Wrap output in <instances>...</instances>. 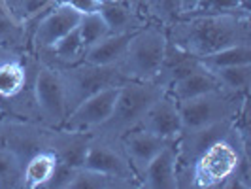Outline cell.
<instances>
[{
	"label": "cell",
	"instance_id": "cell-1",
	"mask_svg": "<svg viewBox=\"0 0 251 189\" xmlns=\"http://www.w3.org/2000/svg\"><path fill=\"white\" fill-rule=\"evenodd\" d=\"M164 32L168 42L201 59L230 46L251 44V19L250 15L232 13L187 15L179 17Z\"/></svg>",
	"mask_w": 251,
	"mask_h": 189
},
{
	"label": "cell",
	"instance_id": "cell-2",
	"mask_svg": "<svg viewBox=\"0 0 251 189\" xmlns=\"http://www.w3.org/2000/svg\"><path fill=\"white\" fill-rule=\"evenodd\" d=\"M250 142L242 138L238 131H232L225 138L217 140L201 153L193 163V188L221 189L238 164L250 157Z\"/></svg>",
	"mask_w": 251,
	"mask_h": 189
},
{
	"label": "cell",
	"instance_id": "cell-3",
	"mask_svg": "<svg viewBox=\"0 0 251 189\" xmlns=\"http://www.w3.org/2000/svg\"><path fill=\"white\" fill-rule=\"evenodd\" d=\"M166 89L157 85L155 81L126 80L119 87L110 117L93 133L112 136V138H121L125 133L140 125L142 117L153 106V102L161 99Z\"/></svg>",
	"mask_w": 251,
	"mask_h": 189
},
{
	"label": "cell",
	"instance_id": "cell-4",
	"mask_svg": "<svg viewBox=\"0 0 251 189\" xmlns=\"http://www.w3.org/2000/svg\"><path fill=\"white\" fill-rule=\"evenodd\" d=\"M166 32L155 23H148L130 34L128 46L117 68L126 80L151 81L159 72V66L166 50Z\"/></svg>",
	"mask_w": 251,
	"mask_h": 189
},
{
	"label": "cell",
	"instance_id": "cell-5",
	"mask_svg": "<svg viewBox=\"0 0 251 189\" xmlns=\"http://www.w3.org/2000/svg\"><path fill=\"white\" fill-rule=\"evenodd\" d=\"M57 72H59V78L63 81L68 113L72 112L77 104H81L85 99L97 95L102 89L119 87L126 81V78L121 74L117 64L100 66V64L79 61V63L70 64V66L57 68Z\"/></svg>",
	"mask_w": 251,
	"mask_h": 189
},
{
	"label": "cell",
	"instance_id": "cell-6",
	"mask_svg": "<svg viewBox=\"0 0 251 189\" xmlns=\"http://www.w3.org/2000/svg\"><path fill=\"white\" fill-rule=\"evenodd\" d=\"M248 102V95H234L223 89H214L195 99L177 102L181 115V133H191L225 119H236Z\"/></svg>",
	"mask_w": 251,
	"mask_h": 189
},
{
	"label": "cell",
	"instance_id": "cell-7",
	"mask_svg": "<svg viewBox=\"0 0 251 189\" xmlns=\"http://www.w3.org/2000/svg\"><path fill=\"white\" fill-rule=\"evenodd\" d=\"M83 166L110 174V176L123 178L126 182H130L134 188H140L138 176L134 174V170L130 166L121 138H112V136H104L99 133H91Z\"/></svg>",
	"mask_w": 251,
	"mask_h": 189
},
{
	"label": "cell",
	"instance_id": "cell-8",
	"mask_svg": "<svg viewBox=\"0 0 251 189\" xmlns=\"http://www.w3.org/2000/svg\"><path fill=\"white\" fill-rule=\"evenodd\" d=\"M34 104L40 123L48 127H63L68 115L63 81L57 70L40 61L34 78Z\"/></svg>",
	"mask_w": 251,
	"mask_h": 189
},
{
	"label": "cell",
	"instance_id": "cell-9",
	"mask_svg": "<svg viewBox=\"0 0 251 189\" xmlns=\"http://www.w3.org/2000/svg\"><path fill=\"white\" fill-rule=\"evenodd\" d=\"M53 127L0 113V142L12 148L23 161L40 150H48Z\"/></svg>",
	"mask_w": 251,
	"mask_h": 189
},
{
	"label": "cell",
	"instance_id": "cell-10",
	"mask_svg": "<svg viewBox=\"0 0 251 189\" xmlns=\"http://www.w3.org/2000/svg\"><path fill=\"white\" fill-rule=\"evenodd\" d=\"M121 87V85H119ZM119 87H108L99 91L97 95L89 97L81 104H77L72 112L66 115L63 129L68 131H81V133H93L110 117L113 104L117 99Z\"/></svg>",
	"mask_w": 251,
	"mask_h": 189
},
{
	"label": "cell",
	"instance_id": "cell-11",
	"mask_svg": "<svg viewBox=\"0 0 251 189\" xmlns=\"http://www.w3.org/2000/svg\"><path fill=\"white\" fill-rule=\"evenodd\" d=\"M81 13H77L68 4H55L46 12V15L38 21L34 34H32V46L30 53L51 48L57 40L68 34L72 28L77 27Z\"/></svg>",
	"mask_w": 251,
	"mask_h": 189
},
{
	"label": "cell",
	"instance_id": "cell-12",
	"mask_svg": "<svg viewBox=\"0 0 251 189\" xmlns=\"http://www.w3.org/2000/svg\"><path fill=\"white\" fill-rule=\"evenodd\" d=\"M232 127H234V119H225V121H217V123L206 125L191 133H181L179 138L176 140L177 164L193 166L195 159L217 140L225 138L232 131Z\"/></svg>",
	"mask_w": 251,
	"mask_h": 189
},
{
	"label": "cell",
	"instance_id": "cell-13",
	"mask_svg": "<svg viewBox=\"0 0 251 189\" xmlns=\"http://www.w3.org/2000/svg\"><path fill=\"white\" fill-rule=\"evenodd\" d=\"M140 129L166 140H177L181 135V115L177 101L166 91L161 99L153 102L140 121Z\"/></svg>",
	"mask_w": 251,
	"mask_h": 189
},
{
	"label": "cell",
	"instance_id": "cell-14",
	"mask_svg": "<svg viewBox=\"0 0 251 189\" xmlns=\"http://www.w3.org/2000/svg\"><path fill=\"white\" fill-rule=\"evenodd\" d=\"M170 142H174V140H166V138H161V136H155V135H151L148 131L140 129V127L128 131V133H125V135L121 136L123 150H125L126 157H128V161H130V166H132L134 174L138 176V182H140L142 172L148 168V164H150Z\"/></svg>",
	"mask_w": 251,
	"mask_h": 189
},
{
	"label": "cell",
	"instance_id": "cell-15",
	"mask_svg": "<svg viewBox=\"0 0 251 189\" xmlns=\"http://www.w3.org/2000/svg\"><path fill=\"white\" fill-rule=\"evenodd\" d=\"M199 66H201L199 57L177 48L172 42H166V50H164V57L161 61V66H159V72L155 74L151 81H155L157 85H161L168 91L170 85H174L177 80L185 78L193 70H197Z\"/></svg>",
	"mask_w": 251,
	"mask_h": 189
},
{
	"label": "cell",
	"instance_id": "cell-16",
	"mask_svg": "<svg viewBox=\"0 0 251 189\" xmlns=\"http://www.w3.org/2000/svg\"><path fill=\"white\" fill-rule=\"evenodd\" d=\"M177 151L176 140L170 142L142 172L140 188L148 189H176L177 188Z\"/></svg>",
	"mask_w": 251,
	"mask_h": 189
},
{
	"label": "cell",
	"instance_id": "cell-17",
	"mask_svg": "<svg viewBox=\"0 0 251 189\" xmlns=\"http://www.w3.org/2000/svg\"><path fill=\"white\" fill-rule=\"evenodd\" d=\"M89 138H91V133L68 131V129H63V127H53L48 150L53 151L59 157V161L79 168V166H83Z\"/></svg>",
	"mask_w": 251,
	"mask_h": 189
},
{
	"label": "cell",
	"instance_id": "cell-18",
	"mask_svg": "<svg viewBox=\"0 0 251 189\" xmlns=\"http://www.w3.org/2000/svg\"><path fill=\"white\" fill-rule=\"evenodd\" d=\"M99 13L113 34H132L150 23L144 13L119 0H102Z\"/></svg>",
	"mask_w": 251,
	"mask_h": 189
},
{
	"label": "cell",
	"instance_id": "cell-19",
	"mask_svg": "<svg viewBox=\"0 0 251 189\" xmlns=\"http://www.w3.org/2000/svg\"><path fill=\"white\" fill-rule=\"evenodd\" d=\"M57 164L59 157L51 150H40L30 155L23 166L21 189H44L53 176Z\"/></svg>",
	"mask_w": 251,
	"mask_h": 189
},
{
	"label": "cell",
	"instance_id": "cell-20",
	"mask_svg": "<svg viewBox=\"0 0 251 189\" xmlns=\"http://www.w3.org/2000/svg\"><path fill=\"white\" fill-rule=\"evenodd\" d=\"M214 89H221V87H219V83H217V80L214 78V74L201 63V66L197 70H193L185 78L177 80L174 85H170L168 93L177 102H181V101H189V99H195V97L204 95L208 91H214Z\"/></svg>",
	"mask_w": 251,
	"mask_h": 189
},
{
	"label": "cell",
	"instance_id": "cell-21",
	"mask_svg": "<svg viewBox=\"0 0 251 189\" xmlns=\"http://www.w3.org/2000/svg\"><path fill=\"white\" fill-rule=\"evenodd\" d=\"M128 40H130V34H113V32H110L108 36L102 38L100 42L87 48L81 61L91 64H100V66L117 64L125 55Z\"/></svg>",
	"mask_w": 251,
	"mask_h": 189
},
{
	"label": "cell",
	"instance_id": "cell-22",
	"mask_svg": "<svg viewBox=\"0 0 251 189\" xmlns=\"http://www.w3.org/2000/svg\"><path fill=\"white\" fill-rule=\"evenodd\" d=\"M134 188L130 182H126L123 178L110 176L93 168L79 166L75 168V174L70 182L68 189H130Z\"/></svg>",
	"mask_w": 251,
	"mask_h": 189
},
{
	"label": "cell",
	"instance_id": "cell-23",
	"mask_svg": "<svg viewBox=\"0 0 251 189\" xmlns=\"http://www.w3.org/2000/svg\"><path fill=\"white\" fill-rule=\"evenodd\" d=\"M210 72L214 74L219 87L223 91L234 93V95H248L251 85V63L215 68V70H210Z\"/></svg>",
	"mask_w": 251,
	"mask_h": 189
},
{
	"label": "cell",
	"instance_id": "cell-24",
	"mask_svg": "<svg viewBox=\"0 0 251 189\" xmlns=\"http://www.w3.org/2000/svg\"><path fill=\"white\" fill-rule=\"evenodd\" d=\"M0 46L19 57L30 53L23 23H17L6 12L0 13Z\"/></svg>",
	"mask_w": 251,
	"mask_h": 189
},
{
	"label": "cell",
	"instance_id": "cell-25",
	"mask_svg": "<svg viewBox=\"0 0 251 189\" xmlns=\"http://www.w3.org/2000/svg\"><path fill=\"white\" fill-rule=\"evenodd\" d=\"M25 161L0 142V189H21Z\"/></svg>",
	"mask_w": 251,
	"mask_h": 189
},
{
	"label": "cell",
	"instance_id": "cell-26",
	"mask_svg": "<svg viewBox=\"0 0 251 189\" xmlns=\"http://www.w3.org/2000/svg\"><path fill=\"white\" fill-rule=\"evenodd\" d=\"M201 63L204 64L208 70L225 68V66H234V64H248V63H251V44L230 46V48H225V50L210 53V55H206V57H201Z\"/></svg>",
	"mask_w": 251,
	"mask_h": 189
},
{
	"label": "cell",
	"instance_id": "cell-27",
	"mask_svg": "<svg viewBox=\"0 0 251 189\" xmlns=\"http://www.w3.org/2000/svg\"><path fill=\"white\" fill-rule=\"evenodd\" d=\"M77 32H79V38L83 42V48L87 50L91 46H95L97 42H100L104 36H108L110 34V28L106 25V21L102 19L100 13L95 12V13H83L79 17Z\"/></svg>",
	"mask_w": 251,
	"mask_h": 189
},
{
	"label": "cell",
	"instance_id": "cell-28",
	"mask_svg": "<svg viewBox=\"0 0 251 189\" xmlns=\"http://www.w3.org/2000/svg\"><path fill=\"white\" fill-rule=\"evenodd\" d=\"M181 17L179 0H150L148 6V21L155 23L161 28H168Z\"/></svg>",
	"mask_w": 251,
	"mask_h": 189
},
{
	"label": "cell",
	"instance_id": "cell-29",
	"mask_svg": "<svg viewBox=\"0 0 251 189\" xmlns=\"http://www.w3.org/2000/svg\"><path fill=\"white\" fill-rule=\"evenodd\" d=\"M74 174H75V166H70V164L59 161L55 172H53V176H51V180L48 182V186L44 189H68Z\"/></svg>",
	"mask_w": 251,
	"mask_h": 189
},
{
	"label": "cell",
	"instance_id": "cell-30",
	"mask_svg": "<svg viewBox=\"0 0 251 189\" xmlns=\"http://www.w3.org/2000/svg\"><path fill=\"white\" fill-rule=\"evenodd\" d=\"M102 0H68V6H72L77 13H95L99 12Z\"/></svg>",
	"mask_w": 251,
	"mask_h": 189
},
{
	"label": "cell",
	"instance_id": "cell-31",
	"mask_svg": "<svg viewBox=\"0 0 251 189\" xmlns=\"http://www.w3.org/2000/svg\"><path fill=\"white\" fill-rule=\"evenodd\" d=\"M204 0H179V10H181V17L183 15H191V13L199 12Z\"/></svg>",
	"mask_w": 251,
	"mask_h": 189
},
{
	"label": "cell",
	"instance_id": "cell-32",
	"mask_svg": "<svg viewBox=\"0 0 251 189\" xmlns=\"http://www.w3.org/2000/svg\"><path fill=\"white\" fill-rule=\"evenodd\" d=\"M119 2H125L130 8H134L136 12L144 13L148 17V6H150V0H119Z\"/></svg>",
	"mask_w": 251,
	"mask_h": 189
},
{
	"label": "cell",
	"instance_id": "cell-33",
	"mask_svg": "<svg viewBox=\"0 0 251 189\" xmlns=\"http://www.w3.org/2000/svg\"><path fill=\"white\" fill-rule=\"evenodd\" d=\"M53 4H68V0H51Z\"/></svg>",
	"mask_w": 251,
	"mask_h": 189
}]
</instances>
